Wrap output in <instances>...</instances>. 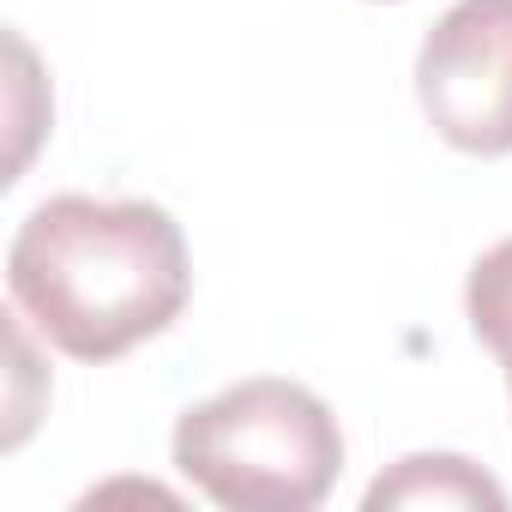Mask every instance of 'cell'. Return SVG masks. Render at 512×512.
Listing matches in <instances>:
<instances>
[{
  "instance_id": "4",
  "label": "cell",
  "mask_w": 512,
  "mask_h": 512,
  "mask_svg": "<svg viewBox=\"0 0 512 512\" xmlns=\"http://www.w3.org/2000/svg\"><path fill=\"white\" fill-rule=\"evenodd\" d=\"M386 506H488V512H500L506 488L458 452H416L368 488V512H386Z\"/></svg>"
},
{
  "instance_id": "5",
  "label": "cell",
  "mask_w": 512,
  "mask_h": 512,
  "mask_svg": "<svg viewBox=\"0 0 512 512\" xmlns=\"http://www.w3.org/2000/svg\"><path fill=\"white\" fill-rule=\"evenodd\" d=\"M464 314H470V332L506 362L512 356V235L494 241L482 260L470 266V284H464Z\"/></svg>"
},
{
  "instance_id": "2",
  "label": "cell",
  "mask_w": 512,
  "mask_h": 512,
  "mask_svg": "<svg viewBox=\"0 0 512 512\" xmlns=\"http://www.w3.org/2000/svg\"><path fill=\"white\" fill-rule=\"evenodd\" d=\"M175 470L229 512H308L344 470V434L308 386L241 380L181 410Z\"/></svg>"
},
{
  "instance_id": "1",
  "label": "cell",
  "mask_w": 512,
  "mask_h": 512,
  "mask_svg": "<svg viewBox=\"0 0 512 512\" xmlns=\"http://www.w3.org/2000/svg\"><path fill=\"white\" fill-rule=\"evenodd\" d=\"M13 308L73 362H115L181 320L187 235L151 199H43L7 247Z\"/></svg>"
},
{
  "instance_id": "3",
  "label": "cell",
  "mask_w": 512,
  "mask_h": 512,
  "mask_svg": "<svg viewBox=\"0 0 512 512\" xmlns=\"http://www.w3.org/2000/svg\"><path fill=\"white\" fill-rule=\"evenodd\" d=\"M416 97L446 145L512 151V0H452L416 55Z\"/></svg>"
},
{
  "instance_id": "6",
  "label": "cell",
  "mask_w": 512,
  "mask_h": 512,
  "mask_svg": "<svg viewBox=\"0 0 512 512\" xmlns=\"http://www.w3.org/2000/svg\"><path fill=\"white\" fill-rule=\"evenodd\" d=\"M500 368H506V386H512V356H506V362H500Z\"/></svg>"
}]
</instances>
